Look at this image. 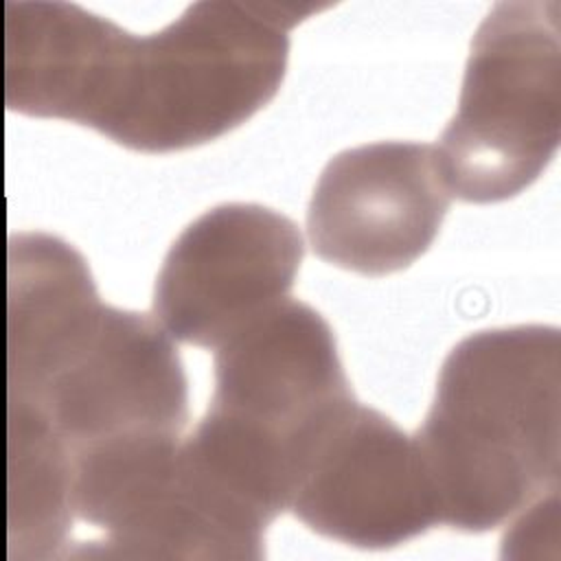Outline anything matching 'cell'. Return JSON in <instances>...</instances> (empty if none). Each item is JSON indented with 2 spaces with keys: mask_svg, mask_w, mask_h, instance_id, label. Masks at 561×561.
I'll list each match as a JSON object with an SVG mask.
<instances>
[{
  "mask_svg": "<svg viewBox=\"0 0 561 561\" xmlns=\"http://www.w3.org/2000/svg\"><path fill=\"white\" fill-rule=\"evenodd\" d=\"M561 136V11L497 2L480 24L458 110L434 147L447 191L491 204L530 186Z\"/></svg>",
  "mask_w": 561,
  "mask_h": 561,
  "instance_id": "5b68a950",
  "label": "cell"
},
{
  "mask_svg": "<svg viewBox=\"0 0 561 561\" xmlns=\"http://www.w3.org/2000/svg\"><path fill=\"white\" fill-rule=\"evenodd\" d=\"M289 508L318 535L370 550L399 546L438 522L414 436L357 401L318 443Z\"/></svg>",
  "mask_w": 561,
  "mask_h": 561,
  "instance_id": "ba28073f",
  "label": "cell"
},
{
  "mask_svg": "<svg viewBox=\"0 0 561 561\" xmlns=\"http://www.w3.org/2000/svg\"><path fill=\"white\" fill-rule=\"evenodd\" d=\"M449 197L430 145L346 149L329 160L311 195V248L322 261L364 276L405 270L432 245Z\"/></svg>",
  "mask_w": 561,
  "mask_h": 561,
  "instance_id": "52a82bcc",
  "label": "cell"
},
{
  "mask_svg": "<svg viewBox=\"0 0 561 561\" xmlns=\"http://www.w3.org/2000/svg\"><path fill=\"white\" fill-rule=\"evenodd\" d=\"M313 2H195L147 37L105 22L79 125L145 153L204 145L245 123L280 88L289 31Z\"/></svg>",
  "mask_w": 561,
  "mask_h": 561,
  "instance_id": "6da1fadb",
  "label": "cell"
},
{
  "mask_svg": "<svg viewBox=\"0 0 561 561\" xmlns=\"http://www.w3.org/2000/svg\"><path fill=\"white\" fill-rule=\"evenodd\" d=\"M9 408L39 416L72 458L116 440L180 436L188 388L156 318L99 300L92 280L44 291L7 320Z\"/></svg>",
  "mask_w": 561,
  "mask_h": 561,
  "instance_id": "3957f363",
  "label": "cell"
},
{
  "mask_svg": "<svg viewBox=\"0 0 561 561\" xmlns=\"http://www.w3.org/2000/svg\"><path fill=\"white\" fill-rule=\"evenodd\" d=\"M353 403L327 320L285 298L217 346L215 392L186 443L224 486L274 522Z\"/></svg>",
  "mask_w": 561,
  "mask_h": 561,
  "instance_id": "277c9868",
  "label": "cell"
},
{
  "mask_svg": "<svg viewBox=\"0 0 561 561\" xmlns=\"http://www.w3.org/2000/svg\"><path fill=\"white\" fill-rule=\"evenodd\" d=\"M70 456L35 414L9 408V559L70 554Z\"/></svg>",
  "mask_w": 561,
  "mask_h": 561,
  "instance_id": "9c48e42d",
  "label": "cell"
},
{
  "mask_svg": "<svg viewBox=\"0 0 561 561\" xmlns=\"http://www.w3.org/2000/svg\"><path fill=\"white\" fill-rule=\"evenodd\" d=\"M291 219L259 204H224L171 245L156 280L153 318L175 340L219 346L287 298L302 261Z\"/></svg>",
  "mask_w": 561,
  "mask_h": 561,
  "instance_id": "8992f818",
  "label": "cell"
},
{
  "mask_svg": "<svg viewBox=\"0 0 561 561\" xmlns=\"http://www.w3.org/2000/svg\"><path fill=\"white\" fill-rule=\"evenodd\" d=\"M438 522L484 533L559 491L561 335L526 324L480 331L447 355L414 434Z\"/></svg>",
  "mask_w": 561,
  "mask_h": 561,
  "instance_id": "7a4b0ae2",
  "label": "cell"
}]
</instances>
